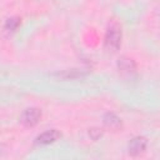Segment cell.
I'll return each mask as SVG.
<instances>
[{"mask_svg":"<svg viewBox=\"0 0 160 160\" xmlns=\"http://www.w3.org/2000/svg\"><path fill=\"white\" fill-rule=\"evenodd\" d=\"M60 136H61V134L58 130L51 129V130H48V131L40 134L36 138V144H39V145H48V144H51V142L56 141Z\"/></svg>","mask_w":160,"mask_h":160,"instance_id":"cell-5","label":"cell"},{"mask_svg":"<svg viewBox=\"0 0 160 160\" xmlns=\"http://www.w3.org/2000/svg\"><path fill=\"white\" fill-rule=\"evenodd\" d=\"M4 152H5V150H4V148H2L1 145H0V156H1V155H2Z\"/></svg>","mask_w":160,"mask_h":160,"instance_id":"cell-9","label":"cell"},{"mask_svg":"<svg viewBox=\"0 0 160 160\" xmlns=\"http://www.w3.org/2000/svg\"><path fill=\"white\" fill-rule=\"evenodd\" d=\"M41 119V111L38 108H29L20 115V122L25 126H34Z\"/></svg>","mask_w":160,"mask_h":160,"instance_id":"cell-2","label":"cell"},{"mask_svg":"<svg viewBox=\"0 0 160 160\" xmlns=\"http://www.w3.org/2000/svg\"><path fill=\"white\" fill-rule=\"evenodd\" d=\"M121 44V28L119 24L112 22L109 25L106 34H105V40H104V46L105 50L109 52H115Z\"/></svg>","mask_w":160,"mask_h":160,"instance_id":"cell-1","label":"cell"},{"mask_svg":"<svg viewBox=\"0 0 160 160\" xmlns=\"http://www.w3.org/2000/svg\"><path fill=\"white\" fill-rule=\"evenodd\" d=\"M146 144H148V141H146L145 138H142V136H136V138H134V139L130 141L129 148H128L129 154L132 155V156H136V155L141 154V152L146 149Z\"/></svg>","mask_w":160,"mask_h":160,"instance_id":"cell-4","label":"cell"},{"mask_svg":"<svg viewBox=\"0 0 160 160\" xmlns=\"http://www.w3.org/2000/svg\"><path fill=\"white\" fill-rule=\"evenodd\" d=\"M20 25V20L18 19V18H10V19H8L6 20V22H5V30L6 31H9V32H12V31H15L16 29H18V26Z\"/></svg>","mask_w":160,"mask_h":160,"instance_id":"cell-7","label":"cell"},{"mask_svg":"<svg viewBox=\"0 0 160 160\" xmlns=\"http://www.w3.org/2000/svg\"><path fill=\"white\" fill-rule=\"evenodd\" d=\"M118 68H119V71L125 76H131L136 71V65L132 61V59H129V58H125V56L119 59Z\"/></svg>","mask_w":160,"mask_h":160,"instance_id":"cell-3","label":"cell"},{"mask_svg":"<svg viewBox=\"0 0 160 160\" xmlns=\"http://www.w3.org/2000/svg\"><path fill=\"white\" fill-rule=\"evenodd\" d=\"M104 124L108 128H110V129H118L121 125V121H120V119L115 114L109 112V114H106L104 116Z\"/></svg>","mask_w":160,"mask_h":160,"instance_id":"cell-6","label":"cell"},{"mask_svg":"<svg viewBox=\"0 0 160 160\" xmlns=\"http://www.w3.org/2000/svg\"><path fill=\"white\" fill-rule=\"evenodd\" d=\"M89 135H90L94 140H98V139L101 136V131H100L99 129H91V130L89 131Z\"/></svg>","mask_w":160,"mask_h":160,"instance_id":"cell-8","label":"cell"}]
</instances>
